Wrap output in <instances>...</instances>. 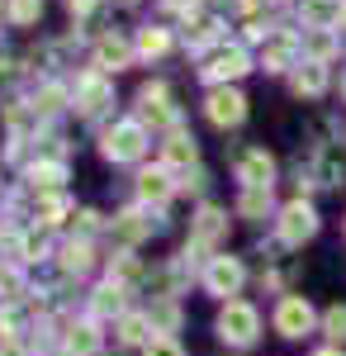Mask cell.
Wrapping results in <instances>:
<instances>
[{
    "label": "cell",
    "mask_w": 346,
    "mask_h": 356,
    "mask_svg": "<svg viewBox=\"0 0 346 356\" xmlns=\"http://www.w3.org/2000/svg\"><path fill=\"white\" fill-rule=\"evenodd\" d=\"M218 332H223V342H233V347H252L256 332H261V318H256L252 304L228 300V309L218 314Z\"/></svg>",
    "instance_id": "6da1fadb"
},
{
    "label": "cell",
    "mask_w": 346,
    "mask_h": 356,
    "mask_svg": "<svg viewBox=\"0 0 346 356\" xmlns=\"http://www.w3.org/2000/svg\"><path fill=\"white\" fill-rule=\"evenodd\" d=\"M313 233H318V214H313V204L294 200V204H285V209H280V238H285L290 247L308 243Z\"/></svg>",
    "instance_id": "7a4b0ae2"
},
{
    "label": "cell",
    "mask_w": 346,
    "mask_h": 356,
    "mask_svg": "<svg viewBox=\"0 0 346 356\" xmlns=\"http://www.w3.org/2000/svg\"><path fill=\"white\" fill-rule=\"evenodd\" d=\"M308 328H313V304L304 295H285L280 309H275V332L280 337H304Z\"/></svg>",
    "instance_id": "3957f363"
},
{
    "label": "cell",
    "mask_w": 346,
    "mask_h": 356,
    "mask_svg": "<svg viewBox=\"0 0 346 356\" xmlns=\"http://www.w3.org/2000/svg\"><path fill=\"white\" fill-rule=\"evenodd\" d=\"M247 271H242L238 257H213V266L204 271V285H209V295H238Z\"/></svg>",
    "instance_id": "277c9868"
},
{
    "label": "cell",
    "mask_w": 346,
    "mask_h": 356,
    "mask_svg": "<svg viewBox=\"0 0 346 356\" xmlns=\"http://www.w3.org/2000/svg\"><path fill=\"white\" fill-rule=\"evenodd\" d=\"M209 119L218 129H233V124L247 119V100H242L238 90H213L209 95Z\"/></svg>",
    "instance_id": "5b68a950"
},
{
    "label": "cell",
    "mask_w": 346,
    "mask_h": 356,
    "mask_svg": "<svg viewBox=\"0 0 346 356\" xmlns=\"http://www.w3.org/2000/svg\"><path fill=\"white\" fill-rule=\"evenodd\" d=\"M138 152H142V129H138V124H119V129L105 138V157H114V162H129Z\"/></svg>",
    "instance_id": "8992f818"
},
{
    "label": "cell",
    "mask_w": 346,
    "mask_h": 356,
    "mask_svg": "<svg viewBox=\"0 0 346 356\" xmlns=\"http://www.w3.org/2000/svg\"><path fill=\"white\" fill-rule=\"evenodd\" d=\"M238 176H242V186H266V191H270V176H275V162H270V157L261 152V147H252V152H242Z\"/></svg>",
    "instance_id": "52a82bcc"
},
{
    "label": "cell",
    "mask_w": 346,
    "mask_h": 356,
    "mask_svg": "<svg viewBox=\"0 0 346 356\" xmlns=\"http://www.w3.org/2000/svg\"><path fill=\"white\" fill-rule=\"evenodd\" d=\"M322 86H327V72H322L318 57H313V62H304V67L294 72V90H299V95H322Z\"/></svg>",
    "instance_id": "ba28073f"
},
{
    "label": "cell",
    "mask_w": 346,
    "mask_h": 356,
    "mask_svg": "<svg viewBox=\"0 0 346 356\" xmlns=\"http://www.w3.org/2000/svg\"><path fill=\"white\" fill-rule=\"evenodd\" d=\"M242 72H247V53H242V48H223L209 67V76H218V81H223V76H242Z\"/></svg>",
    "instance_id": "9c48e42d"
},
{
    "label": "cell",
    "mask_w": 346,
    "mask_h": 356,
    "mask_svg": "<svg viewBox=\"0 0 346 356\" xmlns=\"http://www.w3.org/2000/svg\"><path fill=\"white\" fill-rule=\"evenodd\" d=\"M294 48H299V43H294L290 33L270 38V43H266V67H270V72H285V67H290V57H294Z\"/></svg>",
    "instance_id": "30bf717a"
},
{
    "label": "cell",
    "mask_w": 346,
    "mask_h": 356,
    "mask_svg": "<svg viewBox=\"0 0 346 356\" xmlns=\"http://www.w3.org/2000/svg\"><path fill=\"white\" fill-rule=\"evenodd\" d=\"M138 191H142V200H166L171 195V181H166V171H142Z\"/></svg>",
    "instance_id": "8fae6325"
},
{
    "label": "cell",
    "mask_w": 346,
    "mask_h": 356,
    "mask_svg": "<svg viewBox=\"0 0 346 356\" xmlns=\"http://www.w3.org/2000/svg\"><path fill=\"white\" fill-rule=\"evenodd\" d=\"M142 105H147V119H152V124H166V119H171V105H166V90H161V86L142 90Z\"/></svg>",
    "instance_id": "7c38bea8"
},
{
    "label": "cell",
    "mask_w": 346,
    "mask_h": 356,
    "mask_svg": "<svg viewBox=\"0 0 346 356\" xmlns=\"http://www.w3.org/2000/svg\"><path fill=\"white\" fill-rule=\"evenodd\" d=\"M322 328H327V337L346 342V304H332V309L322 314Z\"/></svg>",
    "instance_id": "4fadbf2b"
},
{
    "label": "cell",
    "mask_w": 346,
    "mask_h": 356,
    "mask_svg": "<svg viewBox=\"0 0 346 356\" xmlns=\"http://www.w3.org/2000/svg\"><path fill=\"white\" fill-rule=\"evenodd\" d=\"M266 204H270L266 186H247V195H242V214H266Z\"/></svg>",
    "instance_id": "5bb4252c"
},
{
    "label": "cell",
    "mask_w": 346,
    "mask_h": 356,
    "mask_svg": "<svg viewBox=\"0 0 346 356\" xmlns=\"http://www.w3.org/2000/svg\"><path fill=\"white\" fill-rule=\"evenodd\" d=\"M166 162H176V166L195 162V143H190V138H171V143H166Z\"/></svg>",
    "instance_id": "9a60e30c"
},
{
    "label": "cell",
    "mask_w": 346,
    "mask_h": 356,
    "mask_svg": "<svg viewBox=\"0 0 346 356\" xmlns=\"http://www.w3.org/2000/svg\"><path fill=\"white\" fill-rule=\"evenodd\" d=\"M218 233H223V214H218V209H204V214H199V228H195V238L209 243V238H218Z\"/></svg>",
    "instance_id": "2e32d148"
},
{
    "label": "cell",
    "mask_w": 346,
    "mask_h": 356,
    "mask_svg": "<svg viewBox=\"0 0 346 356\" xmlns=\"http://www.w3.org/2000/svg\"><path fill=\"white\" fill-rule=\"evenodd\" d=\"M124 57H129V48H124L119 38H105V43H100V62H114V67H119Z\"/></svg>",
    "instance_id": "e0dca14e"
},
{
    "label": "cell",
    "mask_w": 346,
    "mask_h": 356,
    "mask_svg": "<svg viewBox=\"0 0 346 356\" xmlns=\"http://www.w3.org/2000/svg\"><path fill=\"white\" fill-rule=\"evenodd\" d=\"M147 356H186V352H181L171 337H152V342H147Z\"/></svg>",
    "instance_id": "ac0fdd59"
},
{
    "label": "cell",
    "mask_w": 346,
    "mask_h": 356,
    "mask_svg": "<svg viewBox=\"0 0 346 356\" xmlns=\"http://www.w3.org/2000/svg\"><path fill=\"white\" fill-rule=\"evenodd\" d=\"M72 352H81V356L95 352V332H90V328H76V332H72Z\"/></svg>",
    "instance_id": "d6986e66"
},
{
    "label": "cell",
    "mask_w": 346,
    "mask_h": 356,
    "mask_svg": "<svg viewBox=\"0 0 346 356\" xmlns=\"http://www.w3.org/2000/svg\"><path fill=\"white\" fill-rule=\"evenodd\" d=\"M142 53H166V33L147 29V33H142Z\"/></svg>",
    "instance_id": "ffe728a7"
},
{
    "label": "cell",
    "mask_w": 346,
    "mask_h": 356,
    "mask_svg": "<svg viewBox=\"0 0 346 356\" xmlns=\"http://www.w3.org/2000/svg\"><path fill=\"white\" fill-rule=\"evenodd\" d=\"M138 337H142V318H129L124 323V342H138Z\"/></svg>",
    "instance_id": "44dd1931"
},
{
    "label": "cell",
    "mask_w": 346,
    "mask_h": 356,
    "mask_svg": "<svg viewBox=\"0 0 346 356\" xmlns=\"http://www.w3.org/2000/svg\"><path fill=\"white\" fill-rule=\"evenodd\" d=\"M318 356H346V352H337V347H322V352Z\"/></svg>",
    "instance_id": "7402d4cb"
},
{
    "label": "cell",
    "mask_w": 346,
    "mask_h": 356,
    "mask_svg": "<svg viewBox=\"0 0 346 356\" xmlns=\"http://www.w3.org/2000/svg\"><path fill=\"white\" fill-rule=\"evenodd\" d=\"M5 356H19V352H5Z\"/></svg>",
    "instance_id": "603a6c76"
},
{
    "label": "cell",
    "mask_w": 346,
    "mask_h": 356,
    "mask_svg": "<svg viewBox=\"0 0 346 356\" xmlns=\"http://www.w3.org/2000/svg\"><path fill=\"white\" fill-rule=\"evenodd\" d=\"M342 95H346V81H342Z\"/></svg>",
    "instance_id": "cb8c5ba5"
}]
</instances>
